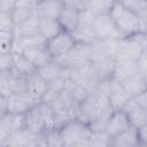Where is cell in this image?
I'll use <instances>...</instances> for the list:
<instances>
[{
  "label": "cell",
  "mask_w": 147,
  "mask_h": 147,
  "mask_svg": "<svg viewBox=\"0 0 147 147\" xmlns=\"http://www.w3.org/2000/svg\"><path fill=\"white\" fill-rule=\"evenodd\" d=\"M109 15L124 37H131L139 32L140 23L138 16L122 1H114V6Z\"/></svg>",
  "instance_id": "1"
},
{
  "label": "cell",
  "mask_w": 147,
  "mask_h": 147,
  "mask_svg": "<svg viewBox=\"0 0 147 147\" xmlns=\"http://www.w3.org/2000/svg\"><path fill=\"white\" fill-rule=\"evenodd\" d=\"M65 147H77V146H87L91 138L92 131L88 125L74 119L64 124L61 129Z\"/></svg>",
  "instance_id": "2"
},
{
  "label": "cell",
  "mask_w": 147,
  "mask_h": 147,
  "mask_svg": "<svg viewBox=\"0 0 147 147\" xmlns=\"http://www.w3.org/2000/svg\"><path fill=\"white\" fill-rule=\"evenodd\" d=\"M93 30L98 40L116 41L125 38L109 14L96 16L93 22Z\"/></svg>",
  "instance_id": "3"
},
{
  "label": "cell",
  "mask_w": 147,
  "mask_h": 147,
  "mask_svg": "<svg viewBox=\"0 0 147 147\" xmlns=\"http://www.w3.org/2000/svg\"><path fill=\"white\" fill-rule=\"evenodd\" d=\"M144 49L138 39L137 33L131 37H125L117 41L114 60L118 61H137L142 54Z\"/></svg>",
  "instance_id": "4"
},
{
  "label": "cell",
  "mask_w": 147,
  "mask_h": 147,
  "mask_svg": "<svg viewBox=\"0 0 147 147\" xmlns=\"http://www.w3.org/2000/svg\"><path fill=\"white\" fill-rule=\"evenodd\" d=\"M55 61L68 69L79 68L91 62V45L77 44L69 53L59 59H55Z\"/></svg>",
  "instance_id": "5"
},
{
  "label": "cell",
  "mask_w": 147,
  "mask_h": 147,
  "mask_svg": "<svg viewBox=\"0 0 147 147\" xmlns=\"http://www.w3.org/2000/svg\"><path fill=\"white\" fill-rule=\"evenodd\" d=\"M76 45H77V42L75 41L71 33L62 31L54 38L47 40L46 48H47L49 55L55 60V59H59V57L65 55L67 53H69Z\"/></svg>",
  "instance_id": "6"
},
{
  "label": "cell",
  "mask_w": 147,
  "mask_h": 147,
  "mask_svg": "<svg viewBox=\"0 0 147 147\" xmlns=\"http://www.w3.org/2000/svg\"><path fill=\"white\" fill-rule=\"evenodd\" d=\"M41 134H36L23 127L8 136L1 147H36L40 140Z\"/></svg>",
  "instance_id": "7"
},
{
  "label": "cell",
  "mask_w": 147,
  "mask_h": 147,
  "mask_svg": "<svg viewBox=\"0 0 147 147\" xmlns=\"http://www.w3.org/2000/svg\"><path fill=\"white\" fill-rule=\"evenodd\" d=\"M24 127V114L6 113L0 116V142L3 144L8 136Z\"/></svg>",
  "instance_id": "8"
},
{
  "label": "cell",
  "mask_w": 147,
  "mask_h": 147,
  "mask_svg": "<svg viewBox=\"0 0 147 147\" xmlns=\"http://www.w3.org/2000/svg\"><path fill=\"white\" fill-rule=\"evenodd\" d=\"M37 105H38V102L28 92L13 93L8 98L7 113L25 114V113H28L31 108H33Z\"/></svg>",
  "instance_id": "9"
},
{
  "label": "cell",
  "mask_w": 147,
  "mask_h": 147,
  "mask_svg": "<svg viewBox=\"0 0 147 147\" xmlns=\"http://www.w3.org/2000/svg\"><path fill=\"white\" fill-rule=\"evenodd\" d=\"M130 127H132V126L130 124L127 115L123 110H114L107 122L105 132L110 138H114V137L121 134L122 132L129 130Z\"/></svg>",
  "instance_id": "10"
},
{
  "label": "cell",
  "mask_w": 147,
  "mask_h": 147,
  "mask_svg": "<svg viewBox=\"0 0 147 147\" xmlns=\"http://www.w3.org/2000/svg\"><path fill=\"white\" fill-rule=\"evenodd\" d=\"M108 99L114 110H122L124 106L132 99V96L126 92V90L123 87V85L119 82L111 78L109 83Z\"/></svg>",
  "instance_id": "11"
},
{
  "label": "cell",
  "mask_w": 147,
  "mask_h": 147,
  "mask_svg": "<svg viewBox=\"0 0 147 147\" xmlns=\"http://www.w3.org/2000/svg\"><path fill=\"white\" fill-rule=\"evenodd\" d=\"M122 110L127 115L132 127L138 130L147 124V109L138 106L133 98L124 106Z\"/></svg>",
  "instance_id": "12"
},
{
  "label": "cell",
  "mask_w": 147,
  "mask_h": 147,
  "mask_svg": "<svg viewBox=\"0 0 147 147\" xmlns=\"http://www.w3.org/2000/svg\"><path fill=\"white\" fill-rule=\"evenodd\" d=\"M37 5H38V1H32V0L16 1V7L11 13V17L15 25L18 26L25 21H28L31 16H33L36 14Z\"/></svg>",
  "instance_id": "13"
},
{
  "label": "cell",
  "mask_w": 147,
  "mask_h": 147,
  "mask_svg": "<svg viewBox=\"0 0 147 147\" xmlns=\"http://www.w3.org/2000/svg\"><path fill=\"white\" fill-rule=\"evenodd\" d=\"M48 91V83L40 77L37 72L28 76L26 79V92L38 102L40 103L42 98Z\"/></svg>",
  "instance_id": "14"
},
{
  "label": "cell",
  "mask_w": 147,
  "mask_h": 147,
  "mask_svg": "<svg viewBox=\"0 0 147 147\" xmlns=\"http://www.w3.org/2000/svg\"><path fill=\"white\" fill-rule=\"evenodd\" d=\"M69 72H70V69L64 68L63 65H61L55 60H53L52 62L37 69V74L40 77H42L47 83H51V82H53L60 77H68L69 78Z\"/></svg>",
  "instance_id": "15"
},
{
  "label": "cell",
  "mask_w": 147,
  "mask_h": 147,
  "mask_svg": "<svg viewBox=\"0 0 147 147\" xmlns=\"http://www.w3.org/2000/svg\"><path fill=\"white\" fill-rule=\"evenodd\" d=\"M24 127L36 134H41L45 131L44 119L38 105L24 114Z\"/></svg>",
  "instance_id": "16"
},
{
  "label": "cell",
  "mask_w": 147,
  "mask_h": 147,
  "mask_svg": "<svg viewBox=\"0 0 147 147\" xmlns=\"http://www.w3.org/2000/svg\"><path fill=\"white\" fill-rule=\"evenodd\" d=\"M22 54L38 69L40 67H44L45 64L52 62L54 59L49 55L46 46H39V47H33L25 49L22 52Z\"/></svg>",
  "instance_id": "17"
},
{
  "label": "cell",
  "mask_w": 147,
  "mask_h": 147,
  "mask_svg": "<svg viewBox=\"0 0 147 147\" xmlns=\"http://www.w3.org/2000/svg\"><path fill=\"white\" fill-rule=\"evenodd\" d=\"M121 84L123 85V87L126 90V92L132 98L138 96L139 94L147 91V82H146L145 75L141 72H138V74L126 78L125 80L121 82Z\"/></svg>",
  "instance_id": "18"
},
{
  "label": "cell",
  "mask_w": 147,
  "mask_h": 147,
  "mask_svg": "<svg viewBox=\"0 0 147 147\" xmlns=\"http://www.w3.org/2000/svg\"><path fill=\"white\" fill-rule=\"evenodd\" d=\"M63 8H64L63 1H38L36 14L39 17L57 20Z\"/></svg>",
  "instance_id": "19"
},
{
  "label": "cell",
  "mask_w": 147,
  "mask_h": 147,
  "mask_svg": "<svg viewBox=\"0 0 147 147\" xmlns=\"http://www.w3.org/2000/svg\"><path fill=\"white\" fill-rule=\"evenodd\" d=\"M138 72H140V70L137 61H118L114 68L113 79L121 83Z\"/></svg>",
  "instance_id": "20"
},
{
  "label": "cell",
  "mask_w": 147,
  "mask_h": 147,
  "mask_svg": "<svg viewBox=\"0 0 147 147\" xmlns=\"http://www.w3.org/2000/svg\"><path fill=\"white\" fill-rule=\"evenodd\" d=\"M79 16H80L79 11L64 7L60 14L57 21H59L61 28L63 29V31L72 33L79 24Z\"/></svg>",
  "instance_id": "21"
},
{
  "label": "cell",
  "mask_w": 147,
  "mask_h": 147,
  "mask_svg": "<svg viewBox=\"0 0 147 147\" xmlns=\"http://www.w3.org/2000/svg\"><path fill=\"white\" fill-rule=\"evenodd\" d=\"M47 40L41 34H34V36H26V37H20L15 39L14 42V53H22L25 49L39 47V46H46Z\"/></svg>",
  "instance_id": "22"
},
{
  "label": "cell",
  "mask_w": 147,
  "mask_h": 147,
  "mask_svg": "<svg viewBox=\"0 0 147 147\" xmlns=\"http://www.w3.org/2000/svg\"><path fill=\"white\" fill-rule=\"evenodd\" d=\"M138 130L130 127L121 134L111 138V147H137L139 145Z\"/></svg>",
  "instance_id": "23"
},
{
  "label": "cell",
  "mask_w": 147,
  "mask_h": 147,
  "mask_svg": "<svg viewBox=\"0 0 147 147\" xmlns=\"http://www.w3.org/2000/svg\"><path fill=\"white\" fill-rule=\"evenodd\" d=\"M15 34H16V38L40 34V17L37 14L31 16L28 21H25L24 23H22L18 26H16Z\"/></svg>",
  "instance_id": "24"
},
{
  "label": "cell",
  "mask_w": 147,
  "mask_h": 147,
  "mask_svg": "<svg viewBox=\"0 0 147 147\" xmlns=\"http://www.w3.org/2000/svg\"><path fill=\"white\" fill-rule=\"evenodd\" d=\"M62 31H63V29L61 28V25L56 18L40 17V34L46 40L54 38Z\"/></svg>",
  "instance_id": "25"
},
{
  "label": "cell",
  "mask_w": 147,
  "mask_h": 147,
  "mask_svg": "<svg viewBox=\"0 0 147 147\" xmlns=\"http://www.w3.org/2000/svg\"><path fill=\"white\" fill-rule=\"evenodd\" d=\"M14 56V71L23 76H30L37 72V68L22 54V53H13Z\"/></svg>",
  "instance_id": "26"
},
{
  "label": "cell",
  "mask_w": 147,
  "mask_h": 147,
  "mask_svg": "<svg viewBox=\"0 0 147 147\" xmlns=\"http://www.w3.org/2000/svg\"><path fill=\"white\" fill-rule=\"evenodd\" d=\"M42 119H44V124H45V130H51V129H60L59 127V123H57V117L56 114L54 111V109L45 103V102H40L38 103Z\"/></svg>",
  "instance_id": "27"
},
{
  "label": "cell",
  "mask_w": 147,
  "mask_h": 147,
  "mask_svg": "<svg viewBox=\"0 0 147 147\" xmlns=\"http://www.w3.org/2000/svg\"><path fill=\"white\" fill-rule=\"evenodd\" d=\"M41 138L46 147H65V142L60 129L45 130L41 133Z\"/></svg>",
  "instance_id": "28"
},
{
  "label": "cell",
  "mask_w": 147,
  "mask_h": 147,
  "mask_svg": "<svg viewBox=\"0 0 147 147\" xmlns=\"http://www.w3.org/2000/svg\"><path fill=\"white\" fill-rule=\"evenodd\" d=\"M16 39L15 31H0V53H14V42Z\"/></svg>",
  "instance_id": "29"
},
{
  "label": "cell",
  "mask_w": 147,
  "mask_h": 147,
  "mask_svg": "<svg viewBox=\"0 0 147 147\" xmlns=\"http://www.w3.org/2000/svg\"><path fill=\"white\" fill-rule=\"evenodd\" d=\"M13 76L14 71H0V95L9 98L14 91H13Z\"/></svg>",
  "instance_id": "30"
},
{
  "label": "cell",
  "mask_w": 147,
  "mask_h": 147,
  "mask_svg": "<svg viewBox=\"0 0 147 147\" xmlns=\"http://www.w3.org/2000/svg\"><path fill=\"white\" fill-rule=\"evenodd\" d=\"M113 6H114V1L94 0V1H88L87 10L91 11L95 16H100V15L109 14L111 8H113Z\"/></svg>",
  "instance_id": "31"
},
{
  "label": "cell",
  "mask_w": 147,
  "mask_h": 147,
  "mask_svg": "<svg viewBox=\"0 0 147 147\" xmlns=\"http://www.w3.org/2000/svg\"><path fill=\"white\" fill-rule=\"evenodd\" d=\"M87 147H111V138L106 132H92Z\"/></svg>",
  "instance_id": "32"
},
{
  "label": "cell",
  "mask_w": 147,
  "mask_h": 147,
  "mask_svg": "<svg viewBox=\"0 0 147 147\" xmlns=\"http://www.w3.org/2000/svg\"><path fill=\"white\" fill-rule=\"evenodd\" d=\"M16 25L13 21L11 14L0 13V31H15Z\"/></svg>",
  "instance_id": "33"
},
{
  "label": "cell",
  "mask_w": 147,
  "mask_h": 147,
  "mask_svg": "<svg viewBox=\"0 0 147 147\" xmlns=\"http://www.w3.org/2000/svg\"><path fill=\"white\" fill-rule=\"evenodd\" d=\"M14 69V56L11 54L0 55V71H9Z\"/></svg>",
  "instance_id": "34"
},
{
  "label": "cell",
  "mask_w": 147,
  "mask_h": 147,
  "mask_svg": "<svg viewBox=\"0 0 147 147\" xmlns=\"http://www.w3.org/2000/svg\"><path fill=\"white\" fill-rule=\"evenodd\" d=\"M63 3H64V7L70 8V9H74V10H77L79 13H82L84 10H87V6H88V1H85V0L63 1Z\"/></svg>",
  "instance_id": "35"
},
{
  "label": "cell",
  "mask_w": 147,
  "mask_h": 147,
  "mask_svg": "<svg viewBox=\"0 0 147 147\" xmlns=\"http://www.w3.org/2000/svg\"><path fill=\"white\" fill-rule=\"evenodd\" d=\"M16 7V1L14 0H1L0 1V13L11 14Z\"/></svg>",
  "instance_id": "36"
},
{
  "label": "cell",
  "mask_w": 147,
  "mask_h": 147,
  "mask_svg": "<svg viewBox=\"0 0 147 147\" xmlns=\"http://www.w3.org/2000/svg\"><path fill=\"white\" fill-rule=\"evenodd\" d=\"M137 62H138L140 72L144 75H147V52H142V54L139 56Z\"/></svg>",
  "instance_id": "37"
},
{
  "label": "cell",
  "mask_w": 147,
  "mask_h": 147,
  "mask_svg": "<svg viewBox=\"0 0 147 147\" xmlns=\"http://www.w3.org/2000/svg\"><path fill=\"white\" fill-rule=\"evenodd\" d=\"M133 99L136 100V102L138 103V106L147 109V91H145L144 93L139 94L138 96H134Z\"/></svg>",
  "instance_id": "38"
},
{
  "label": "cell",
  "mask_w": 147,
  "mask_h": 147,
  "mask_svg": "<svg viewBox=\"0 0 147 147\" xmlns=\"http://www.w3.org/2000/svg\"><path fill=\"white\" fill-rule=\"evenodd\" d=\"M138 137H139V141L141 144L147 145V124L144 125L142 127L138 129Z\"/></svg>",
  "instance_id": "39"
},
{
  "label": "cell",
  "mask_w": 147,
  "mask_h": 147,
  "mask_svg": "<svg viewBox=\"0 0 147 147\" xmlns=\"http://www.w3.org/2000/svg\"><path fill=\"white\" fill-rule=\"evenodd\" d=\"M7 108H8V98L0 95V116L7 113Z\"/></svg>",
  "instance_id": "40"
},
{
  "label": "cell",
  "mask_w": 147,
  "mask_h": 147,
  "mask_svg": "<svg viewBox=\"0 0 147 147\" xmlns=\"http://www.w3.org/2000/svg\"><path fill=\"white\" fill-rule=\"evenodd\" d=\"M36 147H46V145H45V142L42 141V138H41V137H40V140H39V142H38V145H37Z\"/></svg>",
  "instance_id": "41"
}]
</instances>
